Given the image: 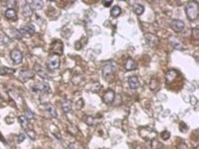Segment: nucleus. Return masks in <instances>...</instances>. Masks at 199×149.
I'll use <instances>...</instances> for the list:
<instances>
[{
	"label": "nucleus",
	"instance_id": "nucleus-1",
	"mask_svg": "<svg viewBox=\"0 0 199 149\" xmlns=\"http://www.w3.org/2000/svg\"><path fill=\"white\" fill-rule=\"evenodd\" d=\"M186 16L190 21H195L198 17V3L197 2H189L185 8Z\"/></svg>",
	"mask_w": 199,
	"mask_h": 149
},
{
	"label": "nucleus",
	"instance_id": "nucleus-2",
	"mask_svg": "<svg viewBox=\"0 0 199 149\" xmlns=\"http://www.w3.org/2000/svg\"><path fill=\"white\" fill-rule=\"evenodd\" d=\"M47 66L50 70H56L60 66V57L55 54L50 55L47 61Z\"/></svg>",
	"mask_w": 199,
	"mask_h": 149
},
{
	"label": "nucleus",
	"instance_id": "nucleus-3",
	"mask_svg": "<svg viewBox=\"0 0 199 149\" xmlns=\"http://www.w3.org/2000/svg\"><path fill=\"white\" fill-rule=\"evenodd\" d=\"M51 51L52 52V54L55 55H62L63 52V44L60 40H55L51 45Z\"/></svg>",
	"mask_w": 199,
	"mask_h": 149
},
{
	"label": "nucleus",
	"instance_id": "nucleus-4",
	"mask_svg": "<svg viewBox=\"0 0 199 149\" xmlns=\"http://www.w3.org/2000/svg\"><path fill=\"white\" fill-rule=\"evenodd\" d=\"M33 92H42V93H51V88H50L49 84L47 83H37L31 87Z\"/></svg>",
	"mask_w": 199,
	"mask_h": 149
},
{
	"label": "nucleus",
	"instance_id": "nucleus-5",
	"mask_svg": "<svg viewBox=\"0 0 199 149\" xmlns=\"http://www.w3.org/2000/svg\"><path fill=\"white\" fill-rule=\"evenodd\" d=\"M35 76V73H34L32 70H29V69H25V70H21L19 72V79L22 82H27L29 79H31Z\"/></svg>",
	"mask_w": 199,
	"mask_h": 149
},
{
	"label": "nucleus",
	"instance_id": "nucleus-6",
	"mask_svg": "<svg viewBox=\"0 0 199 149\" xmlns=\"http://www.w3.org/2000/svg\"><path fill=\"white\" fill-rule=\"evenodd\" d=\"M10 57L13 60L14 64H18L22 62V59H23V55H22V53L19 51L18 49H14L11 51L10 53Z\"/></svg>",
	"mask_w": 199,
	"mask_h": 149
},
{
	"label": "nucleus",
	"instance_id": "nucleus-7",
	"mask_svg": "<svg viewBox=\"0 0 199 149\" xmlns=\"http://www.w3.org/2000/svg\"><path fill=\"white\" fill-rule=\"evenodd\" d=\"M171 28L175 32H181L183 28H185V23H183L180 19H173L171 22Z\"/></svg>",
	"mask_w": 199,
	"mask_h": 149
},
{
	"label": "nucleus",
	"instance_id": "nucleus-8",
	"mask_svg": "<svg viewBox=\"0 0 199 149\" xmlns=\"http://www.w3.org/2000/svg\"><path fill=\"white\" fill-rule=\"evenodd\" d=\"M19 32H20L21 35L31 36L35 32V27H34L32 24H27L19 29Z\"/></svg>",
	"mask_w": 199,
	"mask_h": 149
},
{
	"label": "nucleus",
	"instance_id": "nucleus-9",
	"mask_svg": "<svg viewBox=\"0 0 199 149\" xmlns=\"http://www.w3.org/2000/svg\"><path fill=\"white\" fill-rule=\"evenodd\" d=\"M115 96H116L115 91L112 90V89H108V90L105 94H104V96H103L104 103L111 104L114 101V99H115Z\"/></svg>",
	"mask_w": 199,
	"mask_h": 149
},
{
	"label": "nucleus",
	"instance_id": "nucleus-10",
	"mask_svg": "<svg viewBox=\"0 0 199 149\" xmlns=\"http://www.w3.org/2000/svg\"><path fill=\"white\" fill-rule=\"evenodd\" d=\"M34 70H35V72H36L41 78H43V79H51V77H49V74L46 73L45 69H44V68L41 66V64H36L35 66H34Z\"/></svg>",
	"mask_w": 199,
	"mask_h": 149
},
{
	"label": "nucleus",
	"instance_id": "nucleus-11",
	"mask_svg": "<svg viewBox=\"0 0 199 149\" xmlns=\"http://www.w3.org/2000/svg\"><path fill=\"white\" fill-rule=\"evenodd\" d=\"M144 38H145L146 43H147L150 47H154V46H155L156 44L158 43V38H157L155 35H153V34H151V33L145 34V36H144Z\"/></svg>",
	"mask_w": 199,
	"mask_h": 149
},
{
	"label": "nucleus",
	"instance_id": "nucleus-12",
	"mask_svg": "<svg viewBox=\"0 0 199 149\" xmlns=\"http://www.w3.org/2000/svg\"><path fill=\"white\" fill-rule=\"evenodd\" d=\"M102 73H103V77L107 78L108 76H110L113 73V67H112V64L111 63H107L102 68Z\"/></svg>",
	"mask_w": 199,
	"mask_h": 149
},
{
	"label": "nucleus",
	"instance_id": "nucleus-13",
	"mask_svg": "<svg viewBox=\"0 0 199 149\" xmlns=\"http://www.w3.org/2000/svg\"><path fill=\"white\" fill-rule=\"evenodd\" d=\"M22 14L24 17L29 18V17H31L32 14H33V10L32 8H31V5L29 3L24 4V6L22 7Z\"/></svg>",
	"mask_w": 199,
	"mask_h": 149
},
{
	"label": "nucleus",
	"instance_id": "nucleus-14",
	"mask_svg": "<svg viewBox=\"0 0 199 149\" xmlns=\"http://www.w3.org/2000/svg\"><path fill=\"white\" fill-rule=\"evenodd\" d=\"M169 41H170L171 44H172L173 47L175 48V49H177V50L182 49L183 43H182V42H180V40H179L178 38H176V37H170Z\"/></svg>",
	"mask_w": 199,
	"mask_h": 149
},
{
	"label": "nucleus",
	"instance_id": "nucleus-15",
	"mask_svg": "<svg viewBox=\"0 0 199 149\" xmlns=\"http://www.w3.org/2000/svg\"><path fill=\"white\" fill-rule=\"evenodd\" d=\"M137 67V64L136 62L133 60L132 58H128L127 61L125 63V68L126 70L128 71H131V70H134V69H136Z\"/></svg>",
	"mask_w": 199,
	"mask_h": 149
},
{
	"label": "nucleus",
	"instance_id": "nucleus-16",
	"mask_svg": "<svg viewBox=\"0 0 199 149\" xmlns=\"http://www.w3.org/2000/svg\"><path fill=\"white\" fill-rule=\"evenodd\" d=\"M5 16L9 21H16L17 19V12L13 8H7L5 12Z\"/></svg>",
	"mask_w": 199,
	"mask_h": 149
},
{
	"label": "nucleus",
	"instance_id": "nucleus-17",
	"mask_svg": "<svg viewBox=\"0 0 199 149\" xmlns=\"http://www.w3.org/2000/svg\"><path fill=\"white\" fill-rule=\"evenodd\" d=\"M45 111H46L52 118H57V116H58L57 111H56V110H55V108H54V107L52 105V104H50V103L45 104Z\"/></svg>",
	"mask_w": 199,
	"mask_h": 149
},
{
	"label": "nucleus",
	"instance_id": "nucleus-18",
	"mask_svg": "<svg viewBox=\"0 0 199 149\" xmlns=\"http://www.w3.org/2000/svg\"><path fill=\"white\" fill-rule=\"evenodd\" d=\"M62 109L63 112H65V113H68L72 110V101L70 99H64V100H62Z\"/></svg>",
	"mask_w": 199,
	"mask_h": 149
},
{
	"label": "nucleus",
	"instance_id": "nucleus-19",
	"mask_svg": "<svg viewBox=\"0 0 199 149\" xmlns=\"http://www.w3.org/2000/svg\"><path fill=\"white\" fill-rule=\"evenodd\" d=\"M139 79L137 77H130L128 78V86L132 89H136L139 87Z\"/></svg>",
	"mask_w": 199,
	"mask_h": 149
},
{
	"label": "nucleus",
	"instance_id": "nucleus-20",
	"mask_svg": "<svg viewBox=\"0 0 199 149\" xmlns=\"http://www.w3.org/2000/svg\"><path fill=\"white\" fill-rule=\"evenodd\" d=\"M178 77V73L175 70H170L168 71L166 74V81L168 83H170L172 81H173L175 79Z\"/></svg>",
	"mask_w": 199,
	"mask_h": 149
},
{
	"label": "nucleus",
	"instance_id": "nucleus-21",
	"mask_svg": "<svg viewBox=\"0 0 199 149\" xmlns=\"http://www.w3.org/2000/svg\"><path fill=\"white\" fill-rule=\"evenodd\" d=\"M29 5H31V8H32V10H39V9H41L43 8L44 2L43 1H33Z\"/></svg>",
	"mask_w": 199,
	"mask_h": 149
},
{
	"label": "nucleus",
	"instance_id": "nucleus-22",
	"mask_svg": "<svg viewBox=\"0 0 199 149\" xmlns=\"http://www.w3.org/2000/svg\"><path fill=\"white\" fill-rule=\"evenodd\" d=\"M18 122L20 123L21 127L24 129V130H28V127H29V121L28 119L25 117V116H19L18 117Z\"/></svg>",
	"mask_w": 199,
	"mask_h": 149
},
{
	"label": "nucleus",
	"instance_id": "nucleus-23",
	"mask_svg": "<svg viewBox=\"0 0 199 149\" xmlns=\"http://www.w3.org/2000/svg\"><path fill=\"white\" fill-rule=\"evenodd\" d=\"M133 9H134V12H135L137 15H139V16L144 12L143 6H141V5H140V4H134L133 5Z\"/></svg>",
	"mask_w": 199,
	"mask_h": 149
},
{
	"label": "nucleus",
	"instance_id": "nucleus-24",
	"mask_svg": "<svg viewBox=\"0 0 199 149\" xmlns=\"http://www.w3.org/2000/svg\"><path fill=\"white\" fill-rule=\"evenodd\" d=\"M121 13V8H119L118 6H116V7H114L112 9H111V11H110V14H111V16L112 17H118L119 15H120Z\"/></svg>",
	"mask_w": 199,
	"mask_h": 149
},
{
	"label": "nucleus",
	"instance_id": "nucleus-25",
	"mask_svg": "<svg viewBox=\"0 0 199 149\" xmlns=\"http://www.w3.org/2000/svg\"><path fill=\"white\" fill-rule=\"evenodd\" d=\"M15 70L11 68H7V67H2L0 69V74H14Z\"/></svg>",
	"mask_w": 199,
	"mask_h": 149
},
{
	"label": "nucleus",
	"instance_id": "nucleus-26",
	"mask_svg": "<svg viewBox=\"0 0 199 149\" xmlns=\"http://www.w3.org/2000/svg\"><path fill=\"white\" fill-rule=\"evenodd\" d=\"M27 135H29V137L32 139V140H35L36 139V133L34 132L33 130H26Z\"/></svg>",
	"mask_w": 199,
	"mask_h": 149
},
{
	"label": "nucleus",
	"instance_id": "nucleus-27",
	"mask_svg": "<svg viewBox=\"0 0 199 149\" xmlns=\"http://www.w3.org/2000/svg\"><path fill=\"white\" fill-rule=\"evenodd\" d=\"M84 122H86L87 125L91 126L94 123V118L92 116H86V119H84Z\"/></svg>",
	"mask_w": 199,
	"mask_h": 149
},
{
	"label": "nucleus",
	"instance_id": "nucleus-28",
	"mask_svg": "<svg viewBox=\"0 0 199 149\" xmlns=\"http://www.w3.org/2000/svg\"><path fill=\"white\" fill-rule=\"evenodd\" d=\"M170 135H171V133H170V132H168V131H163L161 133V137L163 139V140H168V139L170 138Z\"/></svg>",
	"mask_w": 199,
	"mask_h": 149
},
{
	"label": "nucleus",
	"instance_id": "nucleus-29",
	"mask_svg": "<svg viewBox=\"0 0 199 149\" xmlns=\"http://www.w3.org/2000/svg\"><path fill=\"white\" fill-rule=\"evenodd\" d=\"M179 127H180V131L181 132H186L188 130V126L186 125V124L185 122H181L180 123V125H179Z\"/></svg>",
	"mask_w": 199,
	"mask_h": 149
},
{
	"label": "nucleus",
	"instance_id": "nucleus-30",
	"mask_svg": "<svg viewBox=\"0 0 199 149\" xmlns=\"http://www.w3.org/2000/svg\"><path fill=\"white\" fill-rule=\"evenodd\" d=\"M26 117L27 119H33V117H34V114H33V112L29 110V109H27L26 110Z\"/></svg>",
	"mask_w": 199,
	"mask_h": 149
},
{
	"label": "nucleus",
	"instance_id": "nucleus-31",
	"mask_svg": "<svg viewBox=\"0 0 199 149\" xmlns=\"http://www.w3.org/2000/svg\"><path fill=\"white\" fill-rule=\"evenodd\" d=\"M25 139V135L24 133H19L18 136V143H22Z\"/></svg>",
	"mask_w": 199,
	"mask_h": 149
},
{
	"label": "nucleus",
	"instance_id": "nucleus-32",
	"mask_svg": "<svg viewBox=\"0 0 199 149\" xmlns=\"http://www.w3.org/2000/svg\"><path fill=\"white\" fill-rule=\"evenodd\" d=\"M76 105L79 106V107H78L79 109H82V108H83V106H84V100H83L82 98H80V99H79V100L76 102Z\"/></svg>",
	"mask_w": 199,
	"mask_h": 149
},
{
	"label": "nucleus",
	"instance_id": "nucleus-33",
	"mask_svg": "<svg viewBox=\"0 0 199 149\" xmlns=\"http://www.w3.org/2000/svg\"><path fill=\"white\" fill-rule=\"evenodd\" d=\"M112 2H113L112 0H109V1H104L103 3H104V6L107 7V8H108V7L112 4Z\"/></svg>",
	"mask_w": 199,
	"mask_h": 149
},
{
	"label": "nucleus",
	"instance_id": "nucleus-34",
	"mask_svg": "<svg viewBox=\"0 0 199 149\" xmlns=\"http://www.w3.org/2000/svg\"><path fill=\"white\" fill-rule=\"evenodd\" d=\"M67 149H77V148H76V146H75V145H74V144H71V145L68 146Z\"/></svg>",
	"mask_w": 199,
	"mask_h": 149
}]
</instances>
